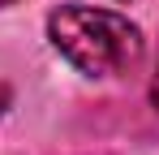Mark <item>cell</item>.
Returning a JSON list of instances; mask_svg holds the SVG:
<instances>
[{
	"label": "cell",
	"mask_w": 159,
	"mask_h": 155,
	"mask_svg": "<svg viewBox=\"0 0 159 155\" xmlns=\"http://www.w3.org/2000/svg\"><path fill=\"white\" fill-rule=\"evenodd\" d=\"M151 103L159 108V69H155V82H151Z\"/></svg>",
	"instance_id": "cell-2"
},
{
	"label": "cell",
	"mask_w": 159,
	"mask_h": 155,
	"mask_svg": "<svg viewBox=\"0 0 159 155\" xmlns=\"http://www.w3.org/2000/svg\"><path fill=\"white\" fill-rule=\"evenodd\" d=\"M4 4H13V0H0V9H4Z\"/></svg>",
	"instance_id": "cell-3"
},
{
	"label": "cell",
	"mask_w": 159,
	"mask_h": 155,
	"mask_svg": "<svg viewBox=\"0 0 159 155\" xmlns=\"http://www.w3.org/2000/svg\"><path fill=\"white\" fill-rule=\"evenodd\" d=\"M48 39L52 48L90 78L125 73L142 56V30L112 9H90V4H60L48 17Z\"/></svg>",
	"instance_id": "cell-1"
}]
</instances>
